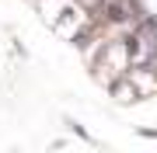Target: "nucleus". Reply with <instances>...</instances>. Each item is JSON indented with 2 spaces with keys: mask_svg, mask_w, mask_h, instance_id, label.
Instances as JSON below:
<instances>
[{
  "mask_svg": "<svg viewBox=\"0 0 157 153\" xmlns=\"http://www.w3.org/2000/svg\"><path fill=\"white\" fill-rule=\"evenodd\" d=\"M157 59V21L150 14L129 31V66L133 63H154Z\"/></svg>",
  "mask_w": 157,
  "mask_h": 153,
  "instance_id": "obj_1",
  "label": "nucleus"
},
{
  "mask_svg": "<svg viewBox=\"0 0 157 153\" xmlns=\"http://www.w3.org/2000/svg\"><path fill=\"white\" fill-rule=\"evenodd\" d=\"M108 94H112V101H115V104H122V108H129V104H140V101H143V97H140V91L133 87V80H129L126 73L119 77L112 87H108Z\"/></svg>",
  "mask_w": 157,
  "mask_h": 153,
  "instance_id": "obj_3",
  "label": "nucleus"
},
{
  "mask_svg": "<svg viewBox=\"0 0 157 153\" xmlns=\"http://www.w3.org/2000/svg\"><path fill=\"white\" fill-rule=\"evenodd\" d=\"M126 77L133 80V87L140 91L143 101L157 94V59H154V63H133V66L126 70Z\"/></svg>",
  "mask_w": 157,
  "mask_h": 153,
  "instance_id": "obj_2",
  "label": "nucleus"
}]
</instances>
